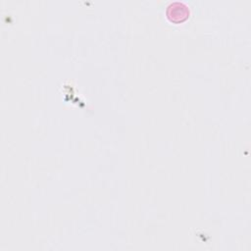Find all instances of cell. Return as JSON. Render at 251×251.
Returning <instances> with one entry per match:
<instances>
[{
	"instance_id": "1",
	"label": "cell",
	"mask_w": 251,
	"mask_h": 251,
	"mask_svg": "<svg viewBox=\"0 0 251 251\" xmlns=\"http://www.w3.org/2000/svg\"><path fill=\"white\" fill-rule=\"evenodd\" d=\"M189 15L188 7L181 2H174L168 6L167 16L171 22L181 23L187 19Z\"/></svg>"
}]
</instances>
